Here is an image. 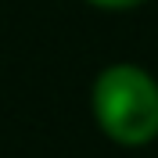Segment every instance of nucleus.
<instances>
[{
	"label": "nucleus",
	"mask_w": 158,
	"mask_h": 158,
	"mask_svg": "<svg viewBox=\"0 0 158 158\" xmlns=\"http://www.w3.org/2000/svg\"><path fill=\"white\" fill-rule=\"evenodd\" d=\"M94 111L101 129L118 144H148L158 137V86L137 65L101 72L94 86Z\"/></svg>",
	"instance_id": "1"
},
{
	"label": "nucleus",
	"mask_w": 158,
	"mask_h": 158,
	"mask_svg": "<svg viewBox=\"0 0 158 158\" xmlns=\"http://www.w3.org/2000/svg\"><path fill=\"white\" fill-rule=\"evenodd\" d=\"M90 4H97V7H137L144 0H90Z\"/></svg>",
	"instance_id": "2"
}]
</instances>
